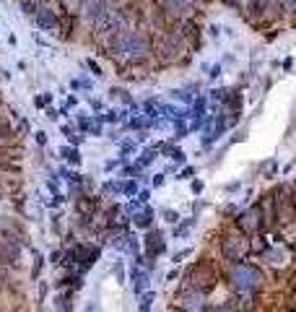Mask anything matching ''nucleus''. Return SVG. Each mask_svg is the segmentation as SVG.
I'll return each instance as SVG.
<instances>
[{
	"label": "nucleus",
	"instance_id": "39448f33",
	"mask_svg": "<svg viewBox=\"0 0 296 312\" xmlns=\"http://www.w3.org/2000/svg\"><path fill=\"white\" fill-rule=\"evenodd\" d=\"M36 21H39L42 29H55L57 26V16H55V11H50V8H44V11L36 13Z\"/></svg>",
	"mask_w": 296,
	"mask_h": 312
},
{
	"label": "nucleus",
	"instance_id": "20e7f679",
	"mask_svg": "<svg viewBox=\"0 0 296 312\" xmlns=\"http://www.w3.org/2000/svg\"><path fill=\"white\" fill-rule=\"evenodd\" d=\"M257 216H260V208H252V211H247V214L239 219L242 229H247V232H252V229H260V224H257Z\"/></svg>",
	"mask_w": 296,
	"mask_h": 312
},
{
	"label": "nucleus",
	"instance_id": "f257e3e1",
	"mask_svg": "<svg viewBox=\"0 0 296 312\" xmlns=\"http://www.w3.org/2000/svg\"><path fill=\"white\" fill-rule=\"evenodd\" d=\"M260 271L249 268V265H239L237 271L231 273V284L239 289V292H252V289L260 286Z\"/></svg>",
	"mask_w": 296,
	"mask_h": 312
},
{
	"label": "nucleus",
	"instance_id": "f03ea898",
	"mask_svg": "<svg viewBox=\"0 0 296 312\" xmlns=\"http://www.w3.org/2000/svg\"><path fill=\"white\" fill-rule=\"evenodd\" d=\"M146 52H148V39L143 34H127L122 55H127L130 60H140V57H146Z\"/></svg>",
	"mask_w": 296,
	"mask_h": 312
},
{
	"label": "nucleus",
	"instance_id": "7ed1b4c3",
	"mask_svg": "<svg viewBox=\"0 0 296 312\" xmlns=\"http://www.w3.org/2000/svg\"><path fill=\"white\" fill-rule=\"evenodd\" d=\"M247 239L244 237H226V242H224V255L226 257H231V260H239L242 255L247 253Z\"/></svg>",
	"mask_w": 296,
	"mask_h": 312
},
{
	"label": "nucleus",
	"instance_id": "6e6552de",
	"mask_svg": "<svg viewBox=\"0 0 296 312\" xmlns=\"http://www.w3.org/2000/svg\"><path fill=\"white\" fill-rule=\"evenodd\" d=\"M224 312H229V310H224Z\"/></svg>",
	"mask_w": 296,
	"mask_h": 312
},
{
	"label": "nucleus",
	"instance_id": "0eeeda50",
	"mask_svg": "<svg viewBox=\"0 0 296 312\" xmlns=\"http://www.w3.org/2000/svg\"><path fill=\"white\" fill-rule=\"evenodd\" d=\"M283 5L288 11H296V0H283Z\"/></svg>",
	"mask_w": 296,
	"mask_h": 312
},
{
	"label": "nucleus",
	"instance_id": "423d86ee",
	"mask_svg": "<svg viewBox=\"0 0 296 312\" xmlns=\"http://www.w3.org/2000/svg\"><path fill=\"white\" fill-rule=\"evenodd\" d=\"M151 242H148V245H151V255H156V253H161V250H164V242H161V234H151V237H148Z\"/></svg>",
	"mask_w": 296,
	"mask_h": 312
}]
</instances>
